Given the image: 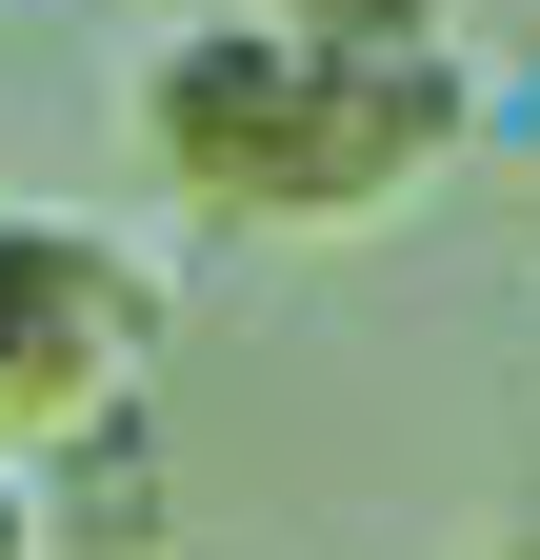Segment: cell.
I'll return each mask as SVG.
<instances>
[{
  "mask_svg": "<svg viewBox=\"0 0 540 560\" xmlns=\"http://www.w3.org/2000/svg\"><path fill=\"white\" fill-rule=\"evenodd\" d=\"M40 540H81V560H161L180 540V480H161V420L141 400H101L81 441L40 460Z\"/></svg>",
  "mask_w": 540,
  "mask_h": 560,
  "instance_id": "cell-3",
  "label": "cell"
},
{
  "mask_svg": "<svg viewBox=\"0 0 540 560\" xmlns=\"http://www.w3.org/2000/svg\"><path fill=\"white\" fill-rule=\"evenodd\" d=\"M0 560H40V501H21V480H0Z\"/></svg>",
  "mask_w": 540,
  "mask_h": 560,
  "instance_id": "cell-5",
  "label": "cell"
},
{
  "mask_svg": "<svg viewBox=\"0 0 540 560\" xmlns=\"http://www.w3.org/2000/svg\"><path fill=\"white\" fill-rule=\"evenodd\" d=\"M520 180H540V101H520Z\"/></svg>",
  "mask_w": 540,
  "mask_h": 560,
  "instance_id": "cell-6",
  "label": "cell"
},
{
  "mask_svg": "<svg viewBox=\"0 0 540 560\" xmlns=\"http://www.w3.org/2000/svg\"><path fill=\"white\" fill-rule=\"evenodd\" d=\"M101 400H141V260L0 200V441H81Z\"/></svg>",
  "mask_w": 540,
  "mask_h": 560,
  "instance_id": "cell-2",
  "label": "cell"
},
{
  "mask_svg": "<svg viewBox=\"0 0 540 560\" xmlns=\"http://www.w3.org/2000/svg\"><path fill=\"white\" fill-rule=\"evenodd\" d=\"M281 21H301L320 60H361V81H421V60L460 40V0H281Z\"/></svg>",
  "mask_w": 540,
  "mask_h": 560,
  "instance_id": "cell-4",
  "label": "cell"
},
{
  "mask_svg": "<svg viewBox=\"0 0 540 560\" xmlns=\"http://www.w3.org/2000/svg\"><path fill=\"white\" fill-rule=\"evenodd\" d=\"M141 140H161L180 200H221V221H380V200L441 180V140H460V60L361 81V60H320L281 0H260V21H180V40H161Z\"/></svg>",
  "mask_w": 540,
  "mask_h": 560,
  "instance_id": "cell-1",
  "label": "cell"
}]
</instances>
